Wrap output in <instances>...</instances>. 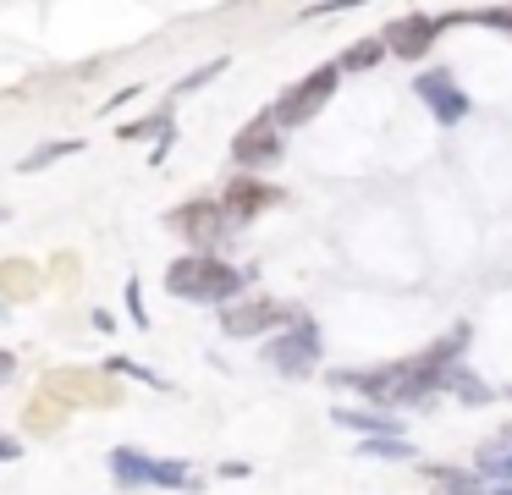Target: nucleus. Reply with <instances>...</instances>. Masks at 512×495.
Listing matches in <instances>:
<instances>
[{"instance_id":"0eeeda50","label":"nucleus","mask_w":512,"mask_h":495,"mask_svg":"<svg viewBox=\"0 0 512 495\" xmlns=\"http://www.w3.org/2000/svg\"><path fill=\"white\" fill-rule=\"evenodd\" d=\"M441 28H446V22L419 17V11H413V17L386 22V33H380V39H386V50H391V55H402V61H419V55L430 50L435 39H441Z\"/></svg>"},{"instance_id":"ddd939ff","label":"nucleus","mask_w":512,"mask_h":495,"mask_svg":"<svg viewBox=\"0 0 512 495\" xmlns=\"http://www.w3.org/2000/svg\"><path fill=\"white\" fill-rule=\"evenodd\" d=\"M380 55H386V39H358V44H347L342 50V72H369V66L380 61Z\"/></svg>"},{"instance_id":"f8f14e48","label":"nucleus","mask_w":512,"mask_h":495,"mask_svg":"<svg viewBox=\"0 0 512 495\" xmlns=\"http://www.w3.org/2000/svg\"><path fill=\"white\" fill-rule=\"evenodd\" d=\"M441 490H452V495H490V484L479 479V473H463V468H424Z\"/></svg>"},{"instance_id":"a211bd4d","label":"nucleus","mask_w":512,"mask_h":495,"mask_svg":"<svg viewBox=\"0 0 512 495\" xmlns=\"http://www.w3.org/2000/svg\"><path fill=\"white\" fill-rule=\"evenodd\" d=\"M347 6H364V0H314L309 17H320V11H347Z\"/></svg>"},{"instance_id":"6ab92c4d","label":"nucleus","mask_w":512,"mask_h":495,"mask_svg":"<svg viewBox=\"0 0 512 495\" xmlns=\"http://www.w3.org/2000/svg\"><path fill=\"white\" fill-rule=\"evenodd\" d=\"M17 457H23V446L12 435H0V462H17Z\"/></svg>"},{"instance_id":"9d476101","label":"nucleus","mask_w":512,"mask_h":495,"mask_svg":"<svg viewBox=\"0 0 512 495\" xmlns=\"http://www.w3.org/2000/svg\"><path fill=\"white\" fill-rule=\"evenodd\" d=\"M155 468H160V457H144V451H133V446H122V451H111V473H116V484H155Z\"/></svg>"},{"instance_id":"dca6fc26","label":"nucleus","mask_w":512,"mask_h":495,"mask_svg":"<svg viewBox=\"0 0 512 495\" xmlns=\"http://www.w3.org/2000/svg\"><path fill=\"white\" fill-rule=\"evenodd\" d=\"M364 457H413L408 440H364Z\"/></svg>"},{"instance_id":"aec40b11","label":"nucleus","mask_w":512,"mask_h":495,"mask_svg":"<svg viewBox=\"0 0 512 495\" xmlns=\"http://www.w3.org/2000/svg\"><path fill=\"white\" fill-rule=\"evenodd\" d=\"M479 22H490V28H512V11H485Z\"/></svg>"},{"instance_id":"39448f33","label":"nucleus","mask_w":512,"mask_h":495,"mask_svg":"<svg viewBox=\"0 0 512 495\" xmlns=\"http://www.w3.org/2000/svg\"><path fill=\"white\" fill-rule=\"evenodd\" d=\"M281 319H292V308L276 303V297H248V303H226L221 308L226 336H270Z\"/></svg>"},{"instance_id":"7ed1b4c3","label":"nucleus","mask_w":512,"mask_h":495,"mask_svg":"<svg viewBox=\"0 0 512 495\" xmlns=\"http://www.w3.org/2000/svg\"><path fill=\"white\" fill-rule=\"evenodd\" d=\"M265 363H276L281 374H309L314 363H320V330L309 325V319H298L292 330H281L276 341H265Z\"/></svg>"},{"instance_id":"423d86ee","label":"nucleus","mask_w":512,"mask_h":495,"mask_svg":"<svg viewBox=\"0 0 512 495\" xmlns=\"http://www.w3.org/2000/svg\"><path fill=\"white\" fill-rule=\"evenodd\" d=\"M413 94L435 110L441 127H457V121L468 116V94L452 83V72H419V77H413Z\"/></svg>"},{"instance_id":"9b49d317","label":"nucleus","mask_w":512,"mask_h":495,"mask_svg":"<svg viewBox=\"0 0 512 495\" xmlns=\"http://www.w3.org/2000/svg\"><path fill=\"white\" fill-rule=\"evenodd\" d=\"M276 187H259V182H232V193H226V215L232 220H248V215H259L265 204H276Z\"/></svg>"},{"instance_id":"412c9836","label":"nucleus","mask_w":512,"mask_h":495,"mask_svg":"<svg viewBox=\"0 0 512 495\" xmlns=\"http://www.w3.org/2000/svg\"><path fill=\"white\" fill-rule=\"evenodd\" d=\"M12 369H17V358H12V352H0V385L12 380Z\"/></svg>"},{"instance_id":"4468645a","label":"nucleus","mask_w":512,"mask_h":495,"mask_svg":"<svg viewBox=\"0 0 512 495\" xmlns=\"http://www.w3.org/2000/svg\"><path fill=\"white\" fill-rule=\"evenodd\" d=\"M441 391H457V396H463V402H490V396H496V391H490V385H479V380H474V374H468V369H446Z\"/></svg>"},{"instance_id":"4be33fe9","label":"nucleus","mask_w":512,"mask_h":495,"mask_svg":"<svg viewBox=\"0 0 512 495\" xmlns=\"http://www.w3.org/2000/svg\"><path fill=\"white\" fill-rule=\"evenodd\" d=\"M490 495H512V484H490Z\"/></svg>"},{"instance_id":"f257e3e1","label":"nucleus","mask_w":512,"mask_h":495,"mask_svg":"<svg viewBox=\"0 0 512 495\" xmlns=\"http://www.w3.org/2000/svg\"><path fill=\"white\" fill-rule=\"evenodd\" d=\"M166 286L182 303H221L226 308L243 292V270H232V264L215 259V253H182V259H171Z\"/></svg>"},{"instance_id":"2eb2a0df","label":"nucleus","mask_w":512,"mask_h":495,"mask_svg":"<svg viewBox=\"0 0 512 495\" xmlns=\"http://www.w3.org/2000/svg\"><path fill=\"white\" fill-rule=\"evenodd\" d=\"M78 149H83L78 138H67V143H45V149H34V154H28L23 165H17V171H45L50 160H61V154H78Z\"/></svg>"},{"instance_id":"6e6552de","label":"nucleus","mask_w":512,"mask_h":495,"mask_svg":"<svg viewBox=\"0 0 512 495\" xmlns=\"http://www.w3.org/2000/svg\"><path fill=\"white\" fill-rule=\"evenodd\" d=\"M226 204H210V198H193L188 209H171V226L182 231V237H193L199 248H210L215 237H221V226H226Z\"/></svg>"},{"instance_id":"f3484780","label":"nucleus","mask_w":512,"mask_h":495,"mask_svg":"<svg viewBox=\"0 0 512 495\" xmlns=\"http://www.w3.org/2000/svg\"><path fill=\"white\" fill-rule=\"evenodd\" d=\"M215 72H226V61H210V66H199L193 77H182V83H177V94H193V88H204Z\"/></svg>"},{"instance_id":"f03ea898","label":"nucleus","mask_w":512,"mask_h":495,"mask_svg":"<svg viewBox=\"0 0 512 495\" xmlns=\"http://www.w3.org/2000/svg\"><path fill=\"white\" fill-rule=\"evenodd\" d=\"M336 83H342V66H336V61H331V66H320V72H309L303 83H292L287 94H281L276 105H270L276 127H303L309 116H320V105L336 94Z\"/></svg>"},{"instance_id":"20e7f679","label":"nucleus","mask_w":512,"mask_h":495,"mask_svg":"<svg viewBox=\"0 0 512 495\" xmlns=\"http://www.w3.org/2000/svg\"><path fill=\"white\" fill-rule=\"evenodd\" d=\"M232 160L243 165V171H259V165H276L281 160V127H276V116H254L243 132L232 138Z\"/></svg>"},{"instance_id":"1a4fd4ad","label":"nucleus","mask_w":512,"mask_h":495,"mask_svg":"<svg viewBox=\"0 0 512 495\" xmlns=\"http://www.w3.org/2000/svg\"><path fill=\"white\" fill-rule=\"evenodd\" d=\"M336 424L353 429V435H364V440H391L402 429L391 413H369V407H336Z\"/></svg>"}]
</instances>
